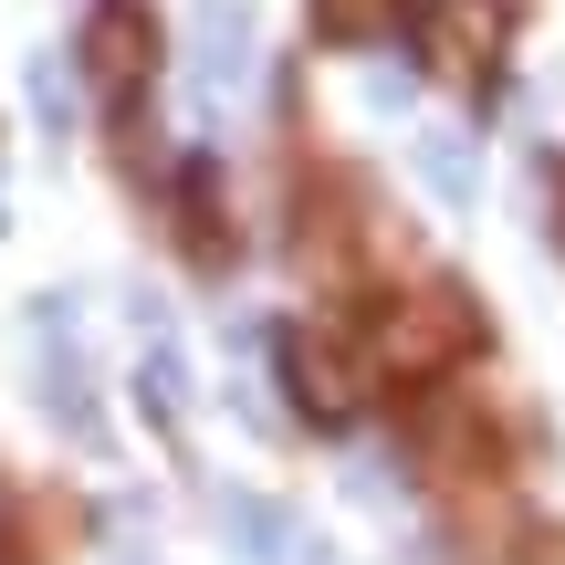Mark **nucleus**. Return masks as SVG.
I'll list each match as a JSON object with an SVG mask.
<instances>
[{
    "label": "nucleus",
    "instance_id": "10",
    "mask_svg": "<svg viewBox=\"0 0 565 565\" xmlns=\"http://www.w3.org/2000/svg\"><path fill=\"white\" fill-rule=\"evenodd\" d=\"M32 105H42V126H74V74L42 63V74H32Z\"/></svg>",
    "mask_w": 565,
    "mask_h": 565
},
{
    "label": "nucleus",
    "instance_id": "9",
    "mask_svg": "<svg viewBox=\"0 0 565 565\" xmlns=\"http://www.w3.org/2000/svg\"><path fill=\"white\" fill-rule=\"evenodd\" d=\"M419 179L440 189V200H471V179H482V158H471L461 137H429V147H419Z\"/></svg>",
    "mask_w": 565,
    "mask_h": 565
},
{
    "label": "nucleus",
    "instance_id": "7",
    "mask_svg": "<svg viewBox=\"0 0 565 565\" xmlns=\"http://www.w3.org/2000/svg\"><path fill=\"white\" fill-rule=\"evenodd\" d=\"M231 524H242V545L263 555V565H303V555H315V545H303V534L273 513V503H231Z\"/></svg>",
    "mask_w": 565,
    "mask_h": 565
},
{
    "label": "nucleus",
    "instance_id": "8",
    "mask_svg": "<svg viewBox=\"0 0 565 565\" xmlns=\"http://www.w3.org/2000/svg\"><path fill=\"white\" fill-rule=\"evenodd\" d=\"M387 21H398V0H315L324 42H387Z\"/></svg>",
    "mask_w": 565,
    "mask_h": 565
},
{
    "label": "nucleus",
    "instance_id": "4",
    "mask_svg": "<svg viewBox=\"0 0 565 565\" xmlns=\"http://www.w3.org/2000/svg\"><path fill=\"white\" fill-rule=\"evenodd\" d=\"M294 398H303V419H324V429H345L366 408V366L345 356V345H294Z\"/></svg>",
    "mask_w": 565,
    "mask_h": 565
},
{
    "label": "nucleus",
    "instance_id": "3",
    "mask_svg": "<svg viewBox=\"0 0 565 565\" xmlns=\"http://www.w3.org/2000/svg\"><path fill=\"white\" fill-rule=\"evenodd\" d=\"M84 74L116 105L147 95V74H158V21H147V0H95V21H84Z\"/></svg>",
    "mask_w": 565,
    "mask_h": 565
},
{
    "label": "nucleus",
    "instance_id": "2",
    "mask_svg": "<svg viewBox=\"0 0 565 565\" xmlns=\"http://www.w3.org/2000/svg\"><path fill=\"white\" fill-rule=\"evenodd\" d=\"M503 42H513V0H429V21H419L429 74H450V84H492Z\"/></svg>",
    "mask_w": 565,
    "mask_h": 565
},
{
    "label": "nucleus",
    "instance_id": "6",
    "mask_svg": "<svg viewBox=\"0 0 565 565\" xmlns=\"http://www.w3.org/2000/svg\"><path fill=\"white\" fill-rule=\"evenodd\" d=\"M179 242L200 252V263H231V210H221V189H210V168L179 179Z\"/></svg>",
    "mask_w": 565,
    "mask_h": 565
},
{
    "label": "nucleus",
    "instance_id": "11",
    "mask_svg": "<svg viewBox=\"0 0 565 565\" xmlns=\"http://www.w3.org/2000/svg\"><path fill=\"white\" fill-rule=\"evenodd\" d=\"M0 524H11V492H0ZM0 555H11V534H0Z\"/></svg>",
    "mask_w": 565,
    "mask_h": 565
},
{
    "label": "nucleus",
    "instance_id": "1",
    "mask_svg": "<svg viewBox=\"0 0 565 565\" xmlns=\"http://www.w3.org/2000/svg\"><path fill=\"white\" fill-rule=\"evenodd\" d=\"M482 335V315H471V294H450V282H429V294H398L377 324V366L387 377H440L461 345Z\"/></svg>",
    "mask_w": 565,
    "mask_h": 565
},
{
    "label": "nucleus",
    "instance_id": "5",
    "mask_svg": "<svg viewBox=\"0 0 565 565\" xmlns=\"http://www.w3.org/2000/svg\"><path fill=\"white\" fill-rule=\"evenodd\" d=\"M242 63H252V21H242V0H210V11H200V84L221 95V84H242Z\"/></svg>",
    "mask_w": 565,
    "mask_h": 565
},
{
    "label": "nucleus",
    "instance_id": "12",
    "mask_svg": "<svg viewBox=\"0 0 565 565\" xmlns=\"http://www.w3.org/2000/svg\"><path fill=\"white\" fill-rule=\"evenodd\" d=\"M555 242H565V221H555Z\"/></svg>",
    "mask_w": 565,
    "mask_h": 565
}]
</instances>
